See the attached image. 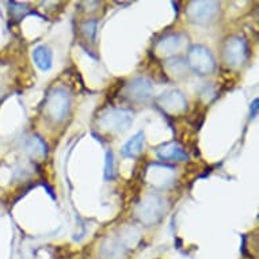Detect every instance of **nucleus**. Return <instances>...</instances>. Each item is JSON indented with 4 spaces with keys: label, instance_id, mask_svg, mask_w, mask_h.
Instances as JSON below:
<instances>
[{
    "label": "nucleus",
    "instance_id": "9b49d317",
    "mask_svg": "<svg viewBox=\"0 0 259 259\" xmlns=\"http://www.w3.org/2000/svg\"><path fill=\"white\" fill-rule=\"evenodd\" d=\"M258 103H259L258 99H255L254 102H252V106L250 107V117H251V118H255V117H256V114H258Z\"/></svg>",
    "mask_w": 259,
    "mask_h": 259
},
{
    "label": "nucleus",
    "instance_id": "423d86ee",
    "mask_svg": "<svg viewBox=\"0 0 259 259\" xmlns=\"http://www.w3.org/2000/svg\"><path fill=\"white\" fill-rule=\"evenodd\" d=\"M157 156L161 160H186L187 153L183 151L182 147H179L177 143H170V144L161 145L156 151Z\"/></svg>",
    "mask_w": 259,
    "mask_h": 259
},
{
    "label": "nucleus",
    "instance_id": "39448f33",
    "mask_svg": "<svg viewBox=\"0 0 259 259\" xmlns=\"http://www.w3.org/2000/svg\"><path fill=\"white\" fill-rule=\"evenodd\" d=\"M246 45L242 39L234 38L227 42V48L224 51V56L227 63L231 65H239L243 63L244 56H246Z\"/></svg>",
    "mask_w": 259,
    "mask_h": 259
},
{
    "label": "nucleus",
    "instance_id": "f257e3e1",
    "mask_svg": "<svg viewBox=\"0 0 259 259\" xmlns=\"http://www.w3.org/2000/svg\"><path fill=\"white\" fill-rule=\"evenodd\" d=\"M189 65L193 71L200 75H208L214 68V60L209 51L204 47H194L187 57Z\"/></svg>",
    "mask_w": 259,
    "mask_h": 259
},
{
    "label": "nucleus",
    "instance_id": "20e7f679",
    "mask_svg": "<svg viewBox=\"0 0 259 259\" xmlns=\"http://www.w3.org/2000/svg\"><path fill=\"white\" fill-rule=\"evenodd\" d=\"M217 11V5L213 2H193L189 7V17L197 23H206Z\"/></svg>",
    "mask_w": 259,
    "mask_h": 259
},
{
    "label": "nucleus",
    "instance_id": "1a4fd4ad",
    "mask_svg": "<svg viewBox=\"0 0 259 259\" xmlns=\"http://www.w3.org/2000/svg\"><path fill=\"white\" fill-rule=\"evenodd\" d=\"M33 59L41 71H49L52 68L53 57H52L51 49L48 47L35 48L34 52H33Z\"/></svg>",
    "mask_w": 259,
    "mask_h": 259
},
{
    "label": "nucleus",
    "instance_id": "7ed1b4c3",
    "mask_svg": "<svg viewBox=\"0 0 259 259\" xmlns=\"http://www.w3.org/2000/svg\"><path fill=\"white\" fill-rule=\"evenodd\" d=\"M132 122V113L126 110H111L102 118V125L109 131H126Z\"/></svg>",
    "mask_w": 259,
    "mask_h": 259
},
{
    "label": "nucleus",
    "instance_id": "0eeeda50",
    "mask_svg": "<svg viewBox=\"0 0 259 259\" xmlns=\"http://www.w3.org/2000/svg\"><path fill=\"white\" fill-rule=\"evenodd\" d=\"M127 91H129L132 98L145 99L148 98L152 93V85L145 79H136L127 85Z\"/></svg>",
    "mask_w": 259,
    "mask_h": 259
},
{
    "label": "nucleus",
    "instance_id": "f03ea898",
    "mask_svg": "<svg viewBox=\"0 0 259 259\" xmlns=\"http://www.w3.org/2000/svg\"><path fill=\"white\" fill-rule=\"evenodd\" d=\"M47 111L49 117L55 121H61L68 113L69 99L68 95L63 90H55L49 94L47 101Z\"/></svg>",
    "mask_w": 259,
    "mask_h": 259
},
{
    "label": "nucleus",
    "instance_id": "9d476101",
    "mask_svg": "<svg viewBox=\"0 0 259 259\" xmlns=\"http://www.w3.org/2000/svg\"><path fill=\"white\" fill-rule=\"evenodd\" d=\"M105 178L109 179L114 178V160H113V153H106V161H105Z\"/></svg>",
    "mask_w": 259,
    "mask_h": 259
},
{
    "label": "nucleus",
    "instance_id": "6e6552de",
    "mask_svg": "<svg viewBox=\"0 0 259 259\" xmlns=\"http://www.w3.org/2000/svg\"><path fill=\"white\" fill-rule=\"evenodd\" d=\"M144 147V133L139 132L122 147V155L126 157H137Z\"/></svg>",
    "mask_w": 259,
    "mask_h": 259
}]
</instances>
